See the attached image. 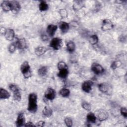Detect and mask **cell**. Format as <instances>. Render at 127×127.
<instances>
[{"instance_id":"27","label":"cell","mask_w":127,"mask_h":127,"mask_svg":"<svg viewBox=\"0 0 127 127\" xmlns=\"http://www.w3.org/2000/svg\"><path fill=\"white\" fill-rule=\"evenodd\" d=\"M89 41L90 43L92 45L96 44L99 41V38L98 36L96 34L92 35L89 39Z\"/></svg>"},{"instance_id":"31","label":"cell","mask_w":127,"mask_h":127,"mask_svg":"<svg viewBox=\"0 0 127 127\" xmlns=\"http://www.w3.org/2000/svg\"><path fill=\"white\" fill-rule=\"evenodd\" d=\"M16 49L17 47L15 42L11 43L8 47V50L10 53H13Z\"/></svg>"},{"instance_id":"29","label":"cell","mask_w":127,"mask_h":127,"mask_svg":"<svg viewBox=\"0 0 127 127\" xmlns=\"http://www.w3.org/2000/svg\"><path fill=\"white\" fill-rule=\"evenodd\" d=\"M13 98L14 101L19 102L21 99V95L20 92V91L13 93Z\"/></svg>"},{"instance_id":"26","label":"cell","mask_w":127,"mask_h":127,"mask_svg":"<svg viewBox=\"0 0 127 127\" xmlns=\"http://www.w3.org/2000/svg\"><path fill=\"white\" fill-rule=\"evenodd\" d=\"M83 1H74L73 4V8L74 10H77L83 7L84 4Z\"/></svg>"},{"instance_id":"13","label":"cell","mask_w":127,"mask_h":127,"mask_svg":"<svg viewBox=\"0 0 127 127\" xmlns=\"http://www.w3.org/2000/svg\"><path fill=\"white\" fill-rule=\"evenodd\" d=\"M57 29L58 27L57 25L54 24H49L47 27L46 32L49 36L52 37L55 35Z\"/></svg>"},{"instance_id":"40","label":"cell","mask_w":127,"mask_h":127,"mask_svg":"<svg viewBox=\"0 0 127 127\" xmlns=\"http://www.w3.org/2000/svg\"><path fill=\"white\" fill-rule=\"evenodd\" d=\"M6 28H5L4 27H1L0 28V33L1 35H4L5 32V31H6Z\"/></svg>"},{"instance_id":"32","label":"cell","mask_w":127,"mask_h":127,"mask_svg":"<svg viewBox=\"0 0 127 127\" xmlns=\"http://www.w3.org/2000/svg\"><path fill=\"white\" fill-rule=\"evenodd\" d=\"M121 64V63L119 61H114L111 64V68H112L113 70H115L116 68H118L119 66H120Z\"/></svg>"},{"instance_id":"17","label":"cell","mask_w":127,"mask_h":127,"mask_svg":"<svg viewBox=\"0 0 127 127\" xmlns=\"http://www.w3.org/2000/svg\"><path fill=\"white\" fill-rule=\"evenodd\" d=\"M42 114L44 117L46 118H50L53 114V111L50 107L45 106L42 110Z\"/></svg>"},{"instance_id":"38","label":"cell","mask_w":127,"mask_h":127,"mask_svg":"<svg viewBox=\"0 0 127 127\" xmlns=\"http://www.w3.org/2000/svg\"><path fill=\"white\" fill-rule=\"evenodd\" d=\"M36 126L35 125H34L32 122H28L26 123H25L24 127H34Z\"/></svg>"},{"instance_id":"21","label":"cell","mask_w":127,"mask_h":127,"mask_svg":"<svg viewBox=\"0 0 127 127\" xmlns=\"http://www.w3.org/2000/svg\"><path fill=\"white\" fill-rule=\"evenodd\" d=\"M68 74V70L67 69H63L62 70H60L58 73V76L62 79L66 78Z\"/></svg>"},{"instance_id":"4","label":"cell","mask_w":127,"mask_h":127,"mask_svg":"<svg viewBox=\"0 0 127 127\" xmlns=\"http://www.w3.org/2000/svg\"><path fill=\"white\" fill-rule=\"evenodd\" d=\"M99 90L103 93L110 95L112 92V88L110 84L108 83H101L98 85Z\"/></svg>"},{"instance_id":"24","label":"cell","mask_w":127,"mask_h":127,"mask_svg":"<svg viewBox=\"0 0 127 127\" xmlns=\"http://www.w3.org/2000/svg\"><path fill=\"white\" fill-rule=\"evenodd\" d=\"M48 72V68L45 66H43L38 70V74L40 76H45Z\"/></svg>"},{"instance_id":"3","label":"cell","mask_w":127,"mask_h":127,"mask_svg":"<svg viewBox=\"0 0 127 127\" xmlns=\"http://www.w3.org/2000/svg\"><path fill=\"white\" fill-rule=\"evenodd\" d=\"M63 46V42L62 39L58 37L54 38L50 43V46L53 49L58 50Z\"/></svg>"},{"instance_id":"6","label":"cell","mask_w":127,"mask_h":127,"mask_svg":"<svg viewBox=\"0 0 127 127\" xmlns=\"http://www.w3.org/2000/svg\"><path fill=\"white\" fill-rule=\"evenodd\" d=\"M91 69L92 71L97 75L101 74L104 71V69L103 66L99 64L96 63L92 64L91 66Z\"/></svg>"},{"instance_id":"12","label":"cell","mask_w":127,"mask_h":127,"mask_svg":"<svg viewBox=\"0 0 127 127\" xmlns=\"http://www.w3.org/2000/svg\"><path fill=\"white\" fill-rule=\"evenodd\" d=\"M4 36L7 40L9 41H12L15 37V32L12 29L7 28L6 29Z\"/></svg>"},{"instance_id":"36","label":"cell","mask_w":127,"mask_h":127,"mask_svg":"<svg viewBox=\"0 0 127 127\" xmlns=\"http://www.w3.org/2000/svg\"><path fill=\"white\" fill-rule=\"evenodd\" d=\"M60 14L62 18H65L67 16V12L65 9H62L60 10Z\"/></svg>"},{"instance_id":"37","label":"cell","mask_w":127,"mask_h":127,"mask_svg":"<svg viewBox=\"0 0 127 127\" xmlns=\"http://www.w3.org/2000/svg\"><path fill=\"white\" fill-rule=\"evenodd\" d=\"M44 124H45V122L43 121H40L37 122V124L35 125V126L38 127H43L44 126Z\"/></svg>"},{"instance_id":"30","label":"cell","mask_w":127,"mask_h":127,"mask_svg":"<svg viewBox=\"0 0 127 127\" xmlns=\"http://www.w3.org/2000/svg\"><path fill=\"white\" fill-rule=\"evenodd\" d=\"M81 107L86 111H89L91 109V106L90 104L86 101H83L81 103Z\"/></svg>"},{"instance_id":"19","label":"cell","mask_w":127,"mask_h":127,"mask_svg":"<svg viewBox=\"0 0 127 127\" xmlns=\"http://www.w3.org/2000/svg\"><path fill=\"white\" fill-rule=\"evenodd\" d=\"M75 50V43L72 41H69L66 43V50L70 53H72Z\"/></svg>"},{"instance_id":"16","label":"cell","mask_w":127,"mask_h":127,"mask_svg":"<svg viewBox=\"0 0 127 127\" xmlns=\"http://www.w3.org/2000/svg\"><path fill=\"white\" fill-rule=\"evenodd\" d=\"M47 48L43 46H38L34 50L35 54L39 56H42L47 51Z\"/></svg>"},{"instance_id":"11","label":"cell","mask_w":127,"mask_h":127,"mask_svg":"<svg viewBox=\"0 0 127 127\" xmlns=\"http://www.w3.org/2000/svg\"><path fill=\"white\" fill-rule=\"evenodd\" d=\"M114 27L112 21L109 19H103L102 22L101 29L103 31H107L111 30Z\"/></svg>"},{"instance_id":"1","label":"cell","mask_w":127,"mask_h":127,"mask_svg":"<svg viewBox=\"0 0 127 127\" xmlns=\"http://www.w3.org/2000/svg\"><path fill=\"white\" fill-rule=\"evenodd\" d=\"M37 96L35 93H30L28 96L27 110L31 113H35L37 112Z\"/></svg>"},{"instance_id":"35","label":"cell","mask_w":127,"mask_h":127,"mask_svg":"<svg viewBox=\"0 0 127 127\" xmlns=\"http://www.w3.org/2000/svg\"><path fill=\"white\" fill-rule=\"evenodd\" d=\"M120 113L125 118H127V109L126 107H122L120 109Z\"/></svg>"},{"instance_id":"39","label":"cell","mask_w":127,"mask_h":127,"mask_svg":"<svg viewBox=\"0 0 127 127\" xmlns=\"http://www.w3.org/2000/svg\"><path fill=\"white\" fill-rule=\"evenodd\" d=\"M126 40V37L125 36H121L119 38V41L122 42H124Z\"/></svg>"},{"instance_id":"33","label":"cell","mask_w":127,"mask_h":127,"mask_svg":"<svg viewBox=\"0 0 127 127\" xmlns=\"http://www.w3.org/2000/svg\"><path fill=\"white\" fill-rule=\"evenodd\" d=\"M9 89L13 93L19 91L18 87L15 84L12 83L9 85Z\"/></svg>"},{"instance_id":"23","label":"cell","mask_w":127,"mask_h":127,"mask_svg":"<svg viewBox=\"0 0 127 127\" xmlns=\"http://www.w3.org/2000/svg\"><path fill=\"white\" fill-rule=\"evenodd\" d=\"M49 5L45 1H41L39 4V9L41 11H46L48 9Z\"/></svg>"},{"instance_id":"5","label":"cell","mask_w":127,"mask_h":127,"mask_svg":"<svg viewBox=\"0 0 127 127\" xmlns=\"http://www.w3.org/2000/svg\"><path fill=\"white\" fill-rule=\"evenodd\" d=\"M96 118L100 122L106 120L109 116L108 112L104 109H100L97 111Z\"/></svg>"},{"instance_id":"25","label":"cell","mask_w":127,"mask_h":127,"mask_svg":"<svg viewBox=\"0 0 127 127\" xmlns=\"http://www.w3.org/2000/svg\"><path fill=\"white\" fill-rule=\"evenodd\" d=\"M59 94L63 97H67L70 95V91L67 88H63L59 91Z\"/></svg>"},{"instance_id":"20","label":"cell","mask_w":127,"mask_h":127,"mask_svg":"<svg viewBox=\"0 0 127 127\" xmlns=\"http://www.w3.org/2000/svg\"><path fill=\"white\" fill-rule=\"evenodd\" d=\"M86 120L89 123H95L96 122L97 118L94 113L90 112L87 114Z\"/></svg>"},{"instance_id":"18","label":"cell","mask_w":127,"mask_h":127,"mask_svg":"<svg viewBox=\"0 0 127 127\" xmlns=\"http://www.w3.org/2000/svg\"><path fill=\"white\" fill-rule=\"evenodd\" d=\"M10 97V93L5 89L1 88L0 89V99H7Z\"/></svg>"},{"instance_id":"28","label":"cell","mask_w":127,"mask_h":127,"mask_svg":"<svg viewBox=\"0 0 127 127\" xmlns=\"http://www.w3.org/2000/svg\"><path fill=\"white\" fill-rule=\"evenodd\" d=\"M57 67H58L59 70H62L63 69H67L68 68V66H67V64H66V63L65 62H64L63 61L59 62L58 63Z\"/></svg>"},{"instance_id":"7","label":"cell","mask_w":127,"mask_h":127,"mask_svg":"<svg viewBox=\"0 0 127 127\" xmlns=\"http://www.w3.org/2000/svg\"><path fill=\"white\" fill-rule=\"evenodd\" d=\"M56 95V93L55 90L52 87H49L46 90L44 96L48 100H54Z\"/></svg>"},{"instance_id":"34","label":"cell","mask_w":127,"mask_h":127,"mask_svg":"<svg viewBox=\"0 0 127 127\" xmlns=\"http://www.w3.org/2000/svg\"><path fill=\"white\" fill-rule=\"evenodd\" d=\"M64 123L66 126L67 127H71L72 126V119L69 117H66L64 120Z\"/></svg>"},{"instance_id":"2","label":"cell","mask_w":127,"mask_h":127,"mask_svg":"<svg viewBox=\"0 0 127 127\" xmlns=\"http://www.w3.org/2000/svg\"><path fill=\"white\" fill-rule=\"evenodd\" d=\"M20 71L25 78L28 79L32 76V72L29 63L24 62L20 66Z\"/></svg>"},{"instance_id":"9","label":"cell","mask_w":127,"mask_h":127,"mask_svg":"<svg viewBox=\"0 0 127 127\" xmlns=\"http://www.w3.org/2000/svg\"><path fill=\"white\" fill-rule=\"evenodd\" d=\"M93 82L91 80H86L83 82L81 85L82 90L86 93H89L92 88Z\"/></svg>"},{"instance_id":"14","label":"cell","mask_w":127,"mask_h":127,"mask_svg":"<svg viewBox=\"0 0 127 127\" xmlns=\"http://www.w3.org/2000/svg\"><path fill=\"white\" fill-rule=\"evenodd\" d=\"M1 7L2 10L5 12L12 11L11 2L9 1L4 0L1 3Z\"/></svg>"},{"instance_id":"15","label":"cell","mask_w":127,"mask_h":127,"mask_svg":"<svg viewBox=\"0 0 127 127\" xmlns=\"http://www.w3.org/2000/svg\"><path fill=\"white\" fill-rule=\"evenodd\" d=\"M59 28L61 31L63 33H66L69 29V24L66 22L64 21H61L59 23Z\"/></svg>"},{"instance_id":"10","label":"cell","mask_w":127,"mask_h":127,"mask_svg":"<svg viewBox=\"0 0 127 127\" xmlns=\"http://www.w3.org/2000/svg\"><path fill=\"white\" fill-rule=\"evenodd\" d=\"M15 43L16 44L17 48L19 50H24L27 47L26 41L23 38H17Z\"/></svg>"},{"instance_id":"8","label":"cell","mask_w":127,"mask_h":127,"mask_svg":"<svg viewBox=\"0 0 127 127\" xmlns=\"http://www.w3.org/2000/svg\"><path fill=\"white\" fill-rule=\"evenodd\" d=\"M16 126L18 127H20L24 126L25 124V118L24 116V114L23 112H20L18 113L16 121L15 122Z\"/></svg>"},{"instance_id":"22","label":"cell","mask_w":127,"mask_h":127,"mask_svg":"<svg viewBox=\"0 0 127 127\" xmlns=\"http://www.w3.org/2000/svg\"><path fill=\"white\" fill-rule=\"evenodd\" d=\"M11 5H12V11L14 12H18L21 8L20 3L16 1H12Z\"/></svg>"}]
</instances>
